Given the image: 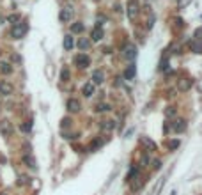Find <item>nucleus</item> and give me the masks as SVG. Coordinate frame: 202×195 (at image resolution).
I'll list each match as a JSON object with an SVG mask.
<instances>
[{
	"mask_svg": "<svg viewBox=\"0 0 202 195\" xmlns=\"http://www.w3.org/2000/svg\"><path fill=\"white\" fill-rule=\"evenodd\" d=\"M27 30H28V25L25 22H18V23H14V27H12V30H11V38H14V39H22L25 34H27Z\"/></svg>",
	"mask_w": 202,
	"mask_h": 195,
	"instance_id": "nucleus-1",
	"label": "nucleus"
},
{
	"mask_svg": "<svg viewBox=\"0 0 202 195\" xmlns=\"http://www.w3.org/2000/svg\"><path fill=\"white\" fill-rule=\"evenodd\" d=\"M73 14H75V9H73V6H64L62 9H60L59 20H60L62 23H67V22L73 18Z\"/></svg>",
	"mask_w": 202,
	"mask_h": 195,
	"instance_id": "nucleus-2",
	"label": "nucleus"
},
{
	"mask_svg": "<svg viewBox=\"0 0 202 195\" xmlns=\"http://www.w3.org/2000/svg\"><path fill=\"white\" fill-rule=\"evenodd\" d=\"M122 55H124V59H128V60H135V59H137V46H135V44H131V43L124 44V48H122Z\"/></svg>",
	"mask_w": 202,
	"mask_h": 195,
	"instance_id": "nucleus-3",
	"label": "nucleus"
},
{
	"mask_svg": "<svg viewBox=\"0 0 202 195\" xmlns=\"http://www.w3.org/2000/svg\"><path fill=\"white\" fill-rule=\"evenodd\" d=\"M138 11H140L138 0H130V2H128V18H130V20H135Z\"/></svg>",
	"mask_w": 202,
	"mask_h": 195,
	"instance_id": "nucleus-4",
	"label": "nucleus"
},
{
	"mask_svg": "<svg viewBox=\"0 0 202 195\" xmlns=\"http://www.w3.org/2000/svg\"><path fill=\"white\" fill-rule=\"evenodd\" d=\"M170 130L175 131V133H183L186 130V121L185 119H175L170 122Z\"/></svg>",
	"mask_w": 202,
	"mask_h": 195,
	"instance_id": "nucleus-5",
	"label": "nucleus"
},
{
	"mask_svg": "<svg viewBox=\"0 0 202 195\" xmlns=\"http://www.w3.org/2000/svg\"><path fill=\"white\" fill-rule=\"evenodd\" d=\"M75 64H76L78 68L85 69V68L91 64V59H89V55H85V53H78L76 57H75Z\"/></svg>",
	"mask_w": 202,
	"mask_h": 195,
	"instance_id": "nucleus-6",
	"label": "nucleus"
},
{
	"mask_svg": "<svg viewBox=\"0 0 202 195\" xmlns=\"http://www.w3.org/2000/svg\"><path fill=\"white\" fill-rule=\"evenodd\" d=\"M12 91H14V87H12L9 82L0 80V94H2V96H11Z\"/></svg>",
	"mask_w": 202,
	"mask_h": 195,
	"instance_id": "nucleus-7",
	"label": "nucleus"
},
{
	"mask_svg": "<svg viewBox=\"0 0 202 195\" xmlns=\"http://www.w3.org/2000/svg\"><path fill=\"white\" fill-rule=\"evenodd\" d=\"M191 85H193V80H191V78H181L179 83H177V91L186 92V91L191 89Z\"/></svg>",
	"mask_w": 202,
	"mask_h": 195,
	"instance_id": "nucleus-8",
	"label": "nucleus"
},
{
	"mask_svg": "<svg viewBox=\"0 0 202 195\" xmlns=\"http://www.w3.org/2000/svg\"><path fill=\"white\" fill-rule=\"evenodd\" d=\"M0 133L6 137H9L12 133V124L9 121H0Z\"/></svg>",
	"mask_w": 202,
	"mask_h": 195,
	"instance_id": "nucleus-9",
	"label": "nucleus"
},
{
	"mask_svg": "<svg viewBox=\"0 0 202 195\" xmlns=\"http://www.w3.org/2000/svg\"><path fill=\"white\" fill-rule=\"evenodd\" d=\"M66 107H67V110H69V112H80V108H82V105H80V101H78V99H75V98H71V99H67V103H66Z\"/></svg>",
	"mask_w": 202,
	"mask_h": 195,
	"instance_id": "nucleus-10",
	"label": "nucleus"
},
{
	"mask_svg": "<svg viewBox=\"0 0 202 195\" xmlns=\"http://www.w3.org/2000/svg\"><path fill=\"white\" fill-rule=\"evenodd\" d=\"M105 82V73L101 69H96L92 71V83L94 85H99V83H103Z\"/></svg>",
	"mask_w": 202,
	"mask_h": 195,
	"instance_id": "nucleus-11",
	"label": "nucleus"
},
{
	"mask_svg": "<svg viewBox=\"0 0 202 195\" xmlns=\"http://www.w3.org/2000/svg\"><path fill=\"white\" fill-rule=\"evenodd\" d=\"M82 92H83V96H85V98H91L94 92H96V85H94L92 82H89V83H85V85H83Z\"/></svg>",
	"mask_w": 202,
	"mask_h": 195,
	"instance_id": "nucleus-12",
	"label": "nucleus"
},
{
	"mask_svg": "<svg viewBox=\"0 0 202 195\" xmlns=\"http://www.w3.org/2000/svg\"><path fill=\"white\" fill-rule=\"evenodd\" d=\"M103 36H105V32H103V28L101 27H96L92 28V32H91V38H92V41H101L103 39Z\"/></svg>",
	"mask_w": 202,
	"mask_h": 195,
	"instance_id": "nucleus-13",
	"label": "nucleus"
},
{
	"mask_svg": "<svg viewBox=\"0 0 202 195\" xmlns=\"http://www.w3.org/2000/svg\"><path fill=\"white\" fill-rule=\"evenodd\" d=\"M73 46H75V38H73L71 34H67V36H64V50H73Z\"/></svg>",
	"mask_w": 202,
	"mask_h": 195,
	"instance_id": "nucleus-14",
	"label": "nucleus"
},
{
	"mask_svg": "<svg viewBox=\"0 0 202 195\" xmlns=\"http://www.w3.org/2000/svg\"><path fill=\"white\" fill-rule=\"evenodd\" d=\"M135 73H137L135 64H130V66H128V69L124 71V78H126V80H133V78H135Z\"/></svg>",
	"mask_w": 202,
	"mask_h": 195,
	"instance_id": "nucleus-15",
	"label": "nucleus"
},
{
	"mask_svg": "<svg viewBox=\"0 0 202 195\" xmlns=\"http://www.w3.org/2000/svg\"><path fill=\"white\" fill-rule=\"evenodd\" d=\"M23 163H25L27 167H30V168H37V162H36L30 154H25V156H23Z\"/></svg>",
	"mask_w": 202,
	"mask_h": 195,
	"instance_id": "nucleus-16",
	"label": "nucleus"
},
{
	"mask_svg": "<svg viewBox=\"0 0 202 195\" xmlns=\"http://www.w3.org/2000/svg\"><path fill=\"white\" fill-rule=\"evenodd\" d=\"M115 128V121H103L101 122V130L103 131H112Z\"/></svg>",
	"mask_w": 202,
	"mask_h": 195,
	"instance_id": "nucleus-17",
	"label": "nucleus"
},
{
	"mask_svg": "<svg viewBox=\"0 0 202 195\" xmlns=\"http://www.w3.org/2000/svg\"><path fill=\"white\" fill-rule=\"evenodd\" d=\"M179 146H181V140H179V138H174V140H169V142H167V149H169V151H175Z\"/></svg>",
	"mask_w": 202,
	"mask_h": 195,
	"instance_id": "nucleus-18",
	"label": "nucleus"
},
{
	"mask_svg": "<svg viewBox=\"0 0 202 195\" xmlns=\"http://www.w3.org/2000/svg\"><path fill=\"white\" fill-rule=\"evenodd\" d=\"M0 71H2L4 75H11V73H12V66L7 64V62H2V64H0Z\"/></svg>",
	"mask_w": 202,
	"mask_h": 195,
	"instance_id": "nucleus-19",
	"label": "nucleus"
},
{
	"mask_svg": "<svg viewBox=\"0 0 202 195\" xmlns=\"http://www.w3.org/2000/svg\"><path fill=\"white\" fill-rule=\"evenodd\" d=\"M89 46H91V39H87V38H82V39H78V48H82V50H87Z\"/></svg>",
	"mask_w": 202,
	"mask_h": 195,
	"instance_id": "nucleus-20",
	"label": "nucleus"
},
{
	"mask_svg": "<svg viewBox=\"0 0 202 195\" xmlns=\"http://www.w3.org/2000/svg\"><path fill=\"white\" fill-rule=\"evenodd\" d=\"M140 142H142L145 147H151V151H156V144H154L153 140H149V138H145V137H142L140 138Z\"/></svg>",
	"mask_w": 202,
	"mask_h": 195,
	"instance_id": "nucleus-21",
	"label": "nucleus"
},
{
	"mask_svg": "<svg viewBox=\"0 0 202 195\" xmlns=\"http://www.w3.org/2000/svg\"><path fill=\"white\" fill-rule=\"evenodd\" d=\"M108 110H112V105L110 103H99L98 107H96V112H99V114H101V112H108Z\"/></svg>",
	"mask_w": 202,
	"mask_h": 195,
	"instance_id": "nucleus-22",
	"label": "nucleus"
},
{
	"mask_svg": "<svg viewBox=\"0 0 202 195\" xmlns=\"http://www.w3.org/2000/svg\"><path fill=\"white\" fill-rule=\"evenodd\" d=\"M190 48L195 52V53H202V44L199 43V41H191L190 43Z\"/></svg>",
	"mask_w": 202,
	"mask_h": 195,
	"instance_id": "nucleus-23",
	"label": "nucleus"
},
{
	"mask_svg": "<svg viewBox=\"0 0 202 195\" xmlns=\"http://www.w3.org/2000/svg\"><path fill=\"white\" fill-rule=\"evenodd\" d=\"M71 32H75V34H80V32H83V23H80V22L73 23V25H71Z\"/></svg>",
	"mask_w": 202,
	"mask_h": 195,
	"instance_id": "nucleus-24",
	"label": "nucleus"
},
{
	"mask_svg": "<svg viewBox=\"0 0 202 195\" xmlns=\"http://www.w3.org/2000/svg\"><path fill=\"white\" fill-rule=\"evenodd\" d=\"M165 115H167V117H174V115H177V108H175V107H167Z\"/></svg>",
	"mask_w": 202,
	"mask_h": 195,
	"instance_id": "nucleus-25",
	"label": "nucleus"
},
{
	"mask_svg": "<svg viewBox=\"0 0 202 195\" xmlns=\"http://www.w3.org/2000/svg\"><path fill=\"white\" fill-rule=\"evenodd\" d=\"M101 146H103V140H99V138H98V140H94L92 144H91V151H96V149L101 147Z\"/></svg>",
	"mask_w": 202,
	"mask_h": 195,
	"instance_id": "nucleus-26",
	"label": "nucleus"
},
{
	"mask_svg": "<svg viewBox=\"0 0 202 195\" xmlns=\"http://www.w3.org/2000/svg\"><path fill=\"white\" fill-rule=\"evenodd\" d=\"M167 68H169V59H165L160 62V71H167Z\"/></svg>",
	"mask_w": 202,
	"mask_h": 195,
	"instance_id": "nucleus-27",
	"label": "nucleus"
},
{
	"mask_svg": "<svg viewBox=\"0 0 202 195\" xmlns=\"http://www.w3.org/2000/svg\"><path fill=\"white\" fill-rule=\"evenodd\" d=\"M22 130L23 131H30V130H32V121H27V122L22 126Z\"/></svg>",
	"mask_w": 202,
	"mask_h": 195,
	"instance_id": "nucleus-28",
	"label": "nucleus"
},
{
	"mask_svg": "<svg viewBox=\"0 0 202 195\" xmlns=\"http://www.w3.org/2000/svg\"><path fill=\"white\" fill-rule=\"evenodd\" d=\"M69 126H71V119H67V117H66V119H62L60 128H69Z\"/></svg>",
	"mask_w": 202,
	"mask_h": 195,
	"instance_id": "nucleus-29",
	"label": "nucleus"
},
{
	"mask_svg": "<svg viewBox=\"0 0 202 195\" xmlns=\"http://www.w3.org/2000/svg\"><path fill=\"white\" fill-rule=\"evenodd\" d=\"M7 22H11V23H14V22H20V14H11V16L7 18Z\"/></svg>",
	"mask_w": 202,
	"mask_h": 195,
	"instance_id": "nucleus-30",
	"label": "nucleus"
},
{
	"mask_svg": "<svg viewBox=\"0 0 202 195\" xmlns=\"http://www.w3.org/2000/svg\"><path fill=\"white\" fill-rule=\"evenodd\" d=\"M60 78L66 82L67 78H69V71H67V69H62V73H60Z\"/></svg>",
	"mask_w": 202,
	"mask_h": 195,
	"instance_id": "nucleus-31",
	"label": "nucleus"
},
{
	"mask_svg": "<svg viewBox=\"0 0 202 195\" xmlns=\"http://www.w3.org/2000/svg\"><path fill=\"white\" fill-rule=\"evenodd\" d=\"M190 2H191V0H177V6H179V7H186Z\"/></svg>",
	"mask_w": 202,
	"mask_h": 195,
	"instance_id": "nucleus-32",
	"label": "nucleus"
},
{
	"mask_svg": "<svg viewBox=\"0 0 202 195\" xmlns=\"http://www.w3.org/2000/svg\"><path fill=\"white\" fill-rule=\"evenodd\" d=\"M153 168H154V170H160V168H161V162H160V160H154V162H153Z\"/></svg>",
	"mask_w": 202,
	"mask_h": 195,
	"instance_id": "nucleus-33",
	"label": "nucleus"
},
{
	"mask_svg": "<svg viewBox=\"0 0 202 195\" xmlns=\"http://www.w3.org/2000/svg\"><path fill=\"white\" fill-rule=\"evenodd\" d=\"M193 36H195V38L199 39V41H200V39H202V27H200V28H197V30H195V34H193Z\"/></svg>",
	"mask_w": 202,
	"mask_h": 195,
	"instance_id": "nucleus-34",
	"label": "nucleus"
},
{
	"mask_svg": "<svg viewBox=\"0 0 202 195\" xmlns=\"http://www.w3.org/2000/svg\"><path fill=\"white\" fill-rule=\"evenodd\" d=\"M27 183V178H25V176H22V178H20V181H18V184H25Z\"/></svg>",
	"mask_w": 202,
	"mask_h": 195,
	"instance_id": "nucleus-35",
	"label": "nucleus"
},
{
	"mask_svg": "<svg viewBox=\"0 0 202 195\" xmlns=\"http://www.w3.org/2000/svg\"><path fill=\"white\" fill-rule=\"evenodd\" d=\"M199 91H200V92H202V80H200V82H199Z\"/></svg>",
	"mask_w": 202,
	"mask_h": 195,
	"instance_id": "nucleus-36",
	"label": "nucleus"
},
{
	"mask_svg": "<svg viewBox=\"0 0 202 195\" xmlns=\"http://www.w3.org/2000/svg\"><path fill=\"white\" fill-rule=\"evenodd\" d=\"M0 195H7V193H0Z\"/></svg>",
	"mask_w": 202,
	"mask_h": 195,
	"instance_id": "nucleus-37",
	"label": "nucleus"
},
{
	"mask_svg": "<svg viewBox=\"0 0 202 195\" xmlns=\"http://www.w3.org/2000/svg\"><path fill=\"white\" fill-rule=\"evenodd\" d=\"M96 2H99V0H96Z\"/></svg>",
	"mask_w": 202,
	"mask_h": 195,
	"instance_id": "nucleus-38",
	"label": "nucleus"
}]
</instances>
